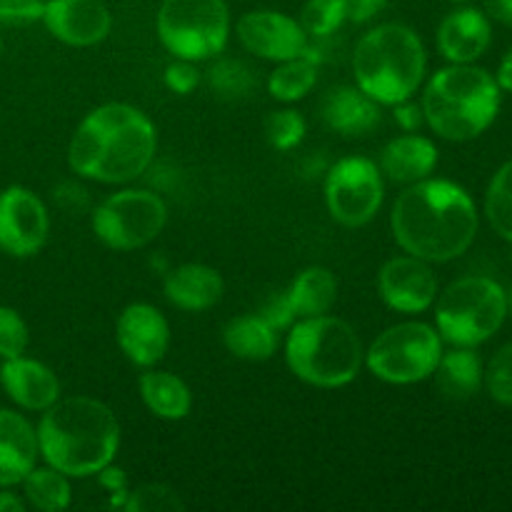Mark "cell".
I'll return each instance as SVG.
<instances>
[{"instance_id": "cell-21", "label": "cell", "mask_w": 512, "mask_h": 512, "mask_svg": "<svg viewBox=\"0 0 512 512\" xmlns=\"http://www.w3.org/2000/svg\"><path fill=\"white\" fill-rule=\"evenodd\" d=\"M435 168H438V148L425 135H398L380 153V173L388 175L393 183L413 185L430 178Z\"/></svg>"}, {"instance_id": "cell-31", "label": "cell", "mask_w": 512, "mask_h": 512, "mask_svg": "<svg viewBox=\"0 0 512 512\" xmlns=\"http://www.w3.org/2000/svg\"><path fill=\"white\" fill-rule=\"evenodd\" d=\"M305 133H308V125H305V118L293 108L275 110L265 118V138L273 145L275 150H288L298 148L303 143Z\"/></svg>"}, {"instance_id": "cell-8", "label": "cell", "mask_w": 512, "mask_h": 512, "mask_svg": "<svg viewBox=\"0 0 512 512\" xmlns=\"http://www.w3.org/2000/svg\"><path fill=\"white\" fill-rule=\"evenodd\" d=\"M155 28L173 58L203 63L228 45L230 8L225 0H163Z\"/></svg>"}, {"instance_id": "cell-26", "label": "cell", "mask_w": 512, "mask_h": 512, "mask_svg": "<svg viewBox=\"0 0 512 512\" xmlns=\"http://www.w3.org/2000/svg\"><path fill=\"white\" fill-rule=\"evenodd\" d=\"M223 343L235 358L263 363L278 350V330L270 328L260 315H238L225 325Z\"/></svg>"}, {"instance_id": "cell-19", "label": "cell", "mask_w": 512, "mask_h": 512, "mask_svg": "<svg viewBox=\"0 0 512 512\" xmlns=\"http://www.w3.org/2000/svg\"><path fill=\"white\" fill-rule=\"evenodd\" d=\"M38 433L15 410L0 408V488H15L38 463Z\"/></svg>"}, {"instance_id": "cell-40", "label": "cell", "mask_w": 512, "mask_h": 512, "mask_svg": "<svg viewBox=\"0 0 512 512\" xmlns=\"http://www.w3.org/2000/svg\"><path fill=\"white\" fill-rule=\"evenodd\" d=\"M393 108H395V118H398V123L403 125L408 133H415V130L423 125L425 118H423V108H420V105L410 103V100H403V103L393 105Z\"/></svg>"}, {"instance_id": "cell-25", "label": "cell", "mask_w": 512, "mask_h": 512, "mask_svg": "<svg viewBox=\"0 0 512 512\" xmlns=\"http://www.w3.org/2000/svg\"><path fill=\"white\" fill-rule=\"evenodd\" d=\"M483 360L473 348H455L440 355L435 368V383L440 393L450 400H468L483 388Z\"/></svg>"}, {"instance_id": "cell-20", "label": "cell", "mask_w": 512, "mask_h": 512, "mask_svg": "<svg viewBox=\"0 0 512 512\" xmlns=\"http://www.w3.org/2000/svg\"><path fill=\"white\" fill-rule=\"evenodd\" d=\"M323 120L343 138H363L380 123V103H375L358 85H343L325 95Z\"/></svg>"}, {"instance_id": "cell-27", "label": "cell", "mask_w": 512, "mask_h": 512, "mask_svg": "<svg viewBox=\"0 0 512 512\" xmlns=\"http://www.w3.org/2000/svg\"><path fill=\"white\" fill-rule=\"evenodd\" d=\"M25 503L33 505L35 510L43 512H60L68 510L73 503V488H70V478L60 470L50 468H33L25 475L23 483Z\"/></svg>"}, {"instance_id": "cell-37", "label": "cell", "mask_w": 512, "mask_h": 512, "mask_svg": "<svg viewBox=\"0 0 512 512\" xmlns=\"http://www.w3.org/2000/svg\"><path fill=\"white\" fill-rule=\"evenodd\" d=\"M198 83H200V73L198 68H195V63H190V60L175 58L173 63L165 68V85H168L173 93L188 95L198 88Z\"/></svg>"}, {"instance_id": "cell-1", "label": "cell", "mask_w": 512, "mask_h": 512, "mask_svg": "<svg viewBox=\"0 0 512 512\" xmlns=\"http://www.w3.org/2000/svg\"><path fill=\"white\" fill-rule=\"evenodd\" d=\"M395 243L408 255L428 263H448L468 253L478 235V208L463 185L443 178H425L395 200Z\"/></svg>"}, {"instance_id": "cell-29", "label": "cell", "mask_w": 512, "mask_h": 512, "mask_svg": "<svg viewBox=\"0 0 512 512\" xmlns=\"http://www.w3.org/2000/svg\"><path fill=\"white\" fill-rule=\"evenodd\" d=\"M485 215L495 233L512 243V160L493 175L485 193Z\"/></svg>"}, {"instance_id": "cell-24", "label": "cell", "mask_w": 512, "mask_h": 512, "mask_svg": "<svg viewBox=\"0 0 512 512\" xmlns=\"http://www.w3.org/2000/svg\"><path fill=\"white\" fill-rule=\"evenodd\" d=\"M140 398L145 408L160 420H183L193 408V395L190 388L173 373L148 368V373L140 375Z\"/></svg>"}, {"instance_id": "cell-17", "label": "cell", "mask_w": 512, "mask_h": 512, "mask_svg": "<svg viewBox=\"0 0 512 512\" xmlns=\"http://www.w3.org/2000/svg\"><path fill=\"white\" fill-rule=\"evenodd\" d=\"M493 43V25L483 10L465 5L443 18L438 28V50L450 63H475Z\"/></svg>"}, {"instance_id": "cell-10", "label": "cell", "mask_w": 512, "mask_h": 512, "mask_svg": "<svg viewBox=\"0 0 512 512\" xmlns=\"http://www.w3.org/2000/svg\"><path fill=\"white\" fill-rule=\"evenodd\" d=\"M168 205L160 195L140 188H125L108 195L93 213V233L108 248L128 253L145 248L163 233Z\"/></svg>"}, {"instance_id": "cell-2", "label": "cell", "mask_w": 512, "mask_h": 512, "mask_svg": "<svg viewBox=\"0 0 512 512\" xmlns=\"http://www.w3.org/2000/svg\"><path fill=\"white\" fill-rule=\"evenodd\" d=\"M158 133L148 115L128 103H105L90 110L75 128L68 165L80 178L123 185L150 168Z\"/></svg>"}, {"instance_id": "cell-16", "label": "cell", "mask_w": 512, "mask_h": 512, "mask_svg": "<svg viewBox=\"0 0 512 512\" xmlns=\"http://www.w3.org/2000/svg\"><path fill=\"white\" fill-rule=\"evenodd\" d=\"M43 25L60 43L90 48L108 38L113 15L103 0H45Z\"/></svg>"}, {"instance_id": "cell-36", "label": "cell", "mask_w": 512, "mask_h": 512, "mask_svg": "<svg viewBox=\"0 0 512 512\" xmlns=\"http://www.w3.org/2000/svg\"><path fill=\"white\" fill-rule=\"evenodd\" d=\"M45 0H0V25H30L43 20Z\"/></svg>"}, {"instance_id": "cell-3", "label": "cell", "mask_w": 512, "mask_h": 512, "mask_svg": "<svg viewBox=\"0 0 512 512\" xmlns=\"http://www.w3.org/2000/svg\"><path fill=\"white\" fill-rule=\"evenodd\" d=\"M38 450L45 465L83 480L110 468L120 450V425L113 410L95 398L75 395L43 410Z\"/></svg>"}, {"instance_id": "cell-15", "label": "cell", "mask_w": 512, "mask_h": 512, "mask_svg": "<svg viewBox=\"0 0 512 512\" xmlns=\"http://www.w3.org/2000/svg\"><path fill=\"white\" fill-rule=\"evenodd\" d=\"M115 338L125 358L138 368H155L170 348V325L158 308L133 303L118 315Z\"/></svg>"}, {"instance_id": "cell-38", "label": "cell", "mask_w": 512, "mask_h": 512, "mask_svg": "<svg viewBox=\"0 0 512 512\" xmlns=\"http://www.w3.org/2000/svg\"><path fill=\"white\" fill-rule=\"evenodd\" d=\"M260 318H263L265 323L275 330H288L290 325L295 323V315H293V310H290L285 293L273 295V298L263 305V310H260Z\"/></svg>"}, {"instance_id": "cell-23", "label": "cell", "mask_w": 512, "mask_h": 512, "mask_svg": "<svg viewBox=\"0 0 512 512\" xmlns=\"http://www.w3.org/2000/svg\"><path fill=\"white\" fill-rule=\"evenodd\" d=\"M285 298H288L295 320L328 315L338 300V280L328 268L313 265V268L298 273V278L285 290Z\"/></svg>"}, {"instance_id": "cell-9", "label": "cell", "mask_w": 512, "mask_h": 512, "mask_svg": "<svg viewBox=\"0 0 512 512\" xmlns=\"http://www.w3.org/2000/svg\"><path fill=\"white\" fill-rule=\"evenodd\" d=\"M443 355V338L428 323L408 320L383 330L365 353V365L390 385H413L435 373Z\"/></svg>"}, {"instance_id": "cell-41", "label": "cell", "mask_w": 512, "mask_h": 512, "mask_svg": "<svg viewBox=\"0 0 512 512\" xmlns=\"http://www.w3.org/2000/svg\"><path fill=\"white\" fill-rule=\"evenodd\" d=\"M483 13L495 23L512 28V0H483Z\"/></svg>"}, {"instance_id": "cell-22", "label": "cell", "mask_w": 512, "mask_h": 512, "mask_svg": "<svg viewBox=\"0 0 512 512\" xmlns=\"http://www.w3.org/2000/svg\"><path fill=\"white\" fill-rule=\"evenodd\" d=\"M223 290V278L210 265L185 263L165 278V298L170 300V305L188 313L215 308L223 298Z\"/></svg>"}, {"instance_id": "cell-11", "label": "cell", "mask_w": 512, "mask_h": 512, "mask_svg": "<svg viewBox=\"0 0 512 512\" xmlns=\"http://www.w3.org/2000/svg\"><path fill=\"white\" fill-rule=\"evenodd\" d=\"M385 185L378 165L363 155L338 160L325 178V205L345 228H360L378 215Z\"/></svg>"}, {"instance_id": "cell-45", "label": "cell", "mask_w": 512, "mask_h": 512, "mask_svg": "<svg viewBox=\"0 0 512 512\" xmlns=\"http://www.w3.org/2000/svg\"><path fill=\"white\" fill-rule=\"evenodd\" d=\"M450 3H460V5H463V3H473V0H450Z\"/></svg>"}, {"instance_id": "cell-4", "label": "cell", "mask_w": 512, "mask_h": 512, "mask_svg": "<svg viewBox=\"0 0 512 512\" xmlns=\"http://www.w3.org/2000/svg\"><path fill=\"white\" fill-rule=\"evenodd\" d=\"M500 85L485 68L450 63L430 78L423 93V118L435 135L465 143L483 135L500 110Z\"/></svg>"}, {"instance_id": "cell-35", "label": "cell", "mask_w": 512, "mask_h": 512, "mask_svg": "<svg viewBox=\"0 0 512 512\" xmlns=\"http://www.w3.org/2000/svg\"><path fill=\"white\" fill-rule=\"evenodd\" d=\"M30 343V333L20 313L8 305H0V358L13 360L25 355Z\"/></svg>"}, {"instance_id": "cell-33", "label": "cell", "mask_w": 512, "mask_h": 512, "mask_svg": "<svg viewBox=\"0 0 512 512\" xmlns=\"http://www.w3.org/2000/svg\"><path fill=\"white\" fill-rule=\"evenodd\" d=\"M128 512H175L185 510V503L180 495L168 485H140L133 493H128V500L123 503Z\"/></svg>"}, {"instance_id": "cell-32", "label": "cell", "mask_w": 512, "mask_h": 512, "mask_svg": "<svg viewBox=\"0 0 512 512\" xmlns=\"http://www.w3.org/2000/svg\"><path fill=\"white\" fill-rule=\"evenodd\" d=\"M208 83L223 98H243L253 90L255 78L248 65L240 60H218L208 70Z\"/></svg>"}, {"instance_id": "cell-43", "label": "cell", "mask_w": 512, "mask_h": 512, "mask_svg": "<svg viewBox=\"0 0 512 512\" xmlns=\"http://www.w3.org/2000/svg\"><path fill=\"white\" fill-rule=\"evenodd\" d=\"M28 508V503H25L23 498H18L15 493H0V512H25Z\"/></svg>"}, {"instance_id": "cell-18", "label": "cell", "mask_w": 512, "mask_h": 512, "mask_svg": "<svg viewBox=\"0 0 512 512\" xmlns=\"http://www.w3.org/2000/svg\"><path fill=\"white\" fill-rule=\"evenodd\" d=\"M0 385L15 405H20L23 410H33V413H43L60 400L58 375L40 360L25 358V355L3 360Z\"/></svg>"}, {"instance_id": "cell-44", "label": "cell", "mask_w": 512, "mask_h": 512, "mask_svg": "<svg viewBox=\"0 0 512 512\" xmlns=\"http://www.w3.org/2000/svg\"><path fill=\"white\" fill-rule=\"evenodd\" d=\"M505 300H508V315H512V288L505 293Z\"/></svg>"}, {"instance_id": "cell-13", "label": "cell", "mask_w": 512, "mask_h": 512, "mask_svg": "<svg viewBox=\"0 0 512 512\" xmlns=\"http://www.w3.org/2000/svg\"><path fill=\"white\" fill-rule=\"evenodd\" d=\"M238 38L258 58L283 63L310 50V38L300 20L278 10H253L238 20Z\"/></svg>"}, {"instance_id": "cell-7", "label": "cell", "mask_w": 512, "mask_h": 512, "mask_svg": "<svg viewBox=\"0 0 512 512\" xmlns=\"http://www.w3.org/2000/svg\"><path fill=\"white\" fill-rule=\"evenodd\" d=\"M508 318L505 288L485 275H468L445 288L435 308V325L445 343L475 348L493 338Z\"/></svg>"}, {"instance_id": "cell-6", "label": "cell", "mask_w": 512, "mask_h": 512, "mask_svg": "<svg viewBox=\"0 0 512 512\" xmlns=\"http://www.w3.org/2000/svg\"><path fill=\"white\" fill-rule=\"evenodd\" d=\"M365 350L353 325L333 315L303 318L290 325L285 363L290 373L313 388L333 390L353 383L363 368Z\"/></svg>"}, {"instance_id": "cell-28", "label": "cell", "mask_w": 512, "mask_h": 512, "mask_svg": "<svg viewBox=\"0 0 512 512\" xmlns=\"http://www.w3.org/2000/svg\"><path fill=\"white\" fill-rule=\"evenodd\" d=\"M318 83V65L310 50L300 58L283 60L268 78V93L280 103H298Z\"/></svg>"}, {"instance_id": "cell-39", "label": "cell", "mask_w": 512, "mask_h": 512, "mask_svg": "<svg viewBox=\"0 0 512 512\" xmlns=\"http://www.w3.org/2000/svg\"><path fill=\"white\" fill-rule=\"evenodd\" d=\"M348 3V20L353 23H370L388 5V0H345Z\"/></svg>"}, {"instance_id": "cell-30", "label": "cell", "mask_w": 512, "mask_h": 512, "mask_svg": "<svg viewBox=\"0 0 512 512\" xmlns=\"http://www.w3.org/2000/svg\"><path fill=\"white\" fill-rule=\"evenodd\" d=\"M348 20L345 0H308L300 13V25L308 38H328Z\"/></svg>"}, {"instance_id": "cell-14", "label": "cell", "mask_w": 512, "mask_h": 512, "mask_svg": "<svg viewBox=\"0 0 512 512\" xmlns=\"http://www.w3.org/2000/svg\"><path fill=\"white\" fill-rule=\"evenodd\" d=\"M378 290L390 310L403 315L425 313L438 295V278L428 260L398 255L380 268Z\"/></svg>"}, {"instance_id": "cell-34", "label": "cell", "mask_w": 512, "mask_h": 512, "mask_svg": "<svg viewBox=\"0 0 512 512\" xmlns=\"http://www.w3.org/2000/svg\"><path fill=\"white\" fill-rule=\"evenodd\" d=\"M483 383L495 403L512 408V343L503 345L490 358L488 368L483 373Z\"/></svg>"}, {"instance_id": "cell-42", "label": "cell", "mask_w": 512, "mask_h": 512, "mask_svg": "<svg viewBox=\"0 0 512 512\" xmlns=\"http://www.w3.org/2000/svg\"><path fill=\"white\" fill-rule=\"evenodd\" d=\"M495 80H498L500 90L512 93V48L505 53V58L500 60V68H498V75H495Z\"/></svg>"}, {"instance_id": "cell-46", "label": "cell", "mask_w": 512, "mask_h": 512, "mask_svg": "<svg viewBox=\"0 0 512 512\" xmlns=\"http://www.w3.org/2000/svg\"><path fill=\"white\" fill-rule=\"evenodd\" d=\"M0 48H3V43H0Z\"/></svg>"}, {"instance_id": "cell-5", "label": "cell", "mask_w": 512, "mask_h": 512, "mask_svg": "<svg viewBox=\"0 0 512 512\" xmlns=\"http://www.w3.org/2000/svg\"><path fill=\"white\" fill-rule=\"evenodd\" d=\"M428 55L420 35L403 23H383L355 45V85L380 105L410 100L423 85Z\"/></svg>"}, {"instance_id": "cell-12", "label": "cell", "mask_w": 512, "mask_h": 512, "mask_svg": "<svg viewBox=\"0 0 512 512\" xmlns=\"http://www.w3.org/2000/svg\"><path fill=\"white\" fill-rule=\"evenodd\" d=\"M50 233L43 200L23 185L0 190V250L13 258L40 253Z\"/></svg>"}]
</instances>
